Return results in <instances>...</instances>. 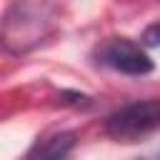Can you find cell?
Masks as SVG:
<instances>
[{
    "instance_id": "obj_5",
    "label": "cell",
    "mask_w": 160,
    "mask_h": 160,
    "mask_svg": "<svg viewBox=\"0 0 160 160\" xmlns=\"http://www.w3.org/2000/svg\"><path fill=\"white\" fill-rule=\"evenodd\" d=\"M142 45L145 48H160V22H152L142 32Z\"/></svg>"
},
{
    "instance_id": "obj_3",
    "label": "cell",
    "mask_w": 160,
    "mask_h": 160,
    "mask_svg": "<svg viewBox=\"0 0 160 160\" xmlns=\"http://www.w3.org/2000/svg\"><path fill=\"white\" fill-rule=\"evenodd\" d=\"M98 58L102 65L118 70V72H125V75H148L152 72V60L150 55L142 50V45L132 42L130 38H110L100 45L98 50Z\"/></svg>"
},
{
    "instance_id": "obj_1",
    "label": "cell",
    "mask_w": 160,
    "mask_h": 160,
    "mask_svg": "<svg viewBox=\"0 0 160 160\" xmlns=\"http://www.w3.org/2000/svg\"><path fill=\"white\" fill-rule=\"evenodd\" d=\"M50 12L45 2L40 0H18L15 8L8 12L2 30H0V45L8 52H28L30 48L40 45L50 32Z\"/></svg>"
},
{
    "instance_id": "obj_2",
    "label": "cell",
    "mask_w": 160,
    "mask_h": 160,
    "mask_svg": "<svg viewBox=\"0 0 160 160\" xmlns=\"http://www.w3.org/2000/svg\"><path fill=\"white\" fill-rule=\"evenodd\" d=\"M155 128H160V98L130 102L115 110L105 122L108 135L118 140H132V138L152 132Z\"/></svg>"
},
{
    "instance_id": "obj_4",
    "label": "cell",
    "mask_w": 160,
    "mask_h": 160,
    "mask_svg": "<svg viewBox=\"0 0 160 160\" xmlns=\"http://www.w3.org/2000/svg\"><path fill=\"white\" fill-rule=\"evenodd\" d=\"M72 145H75V132H70V130L52 132L32 145V150L28 152V160H65V155L72 150Z\"/></svg>"
},
{
    "instance_id": "obj_6",
    "label": "cell",
    "mask_w": 160,
    "mask_h": 160,
    "mask_svg": "<svg viewBox=\"0 0 160 160\" xmlns=\"http://www.w3.org/2000/svg\"><path fill=\"white\" fill-rule=\"evenodd\" d=\"M138 160H160V152L158 155H145V158H138Z\"/></svg>"
}]
</instances>
